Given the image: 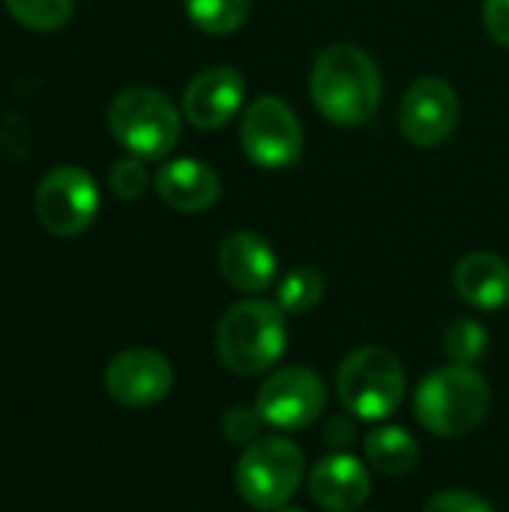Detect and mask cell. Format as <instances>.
<instances>
[{"label":"cell","instance_id":"cell-18","mask_svg":"<svg viewBox=\"0 0 509 512\" xmlns=\"http://www.w3.org/2000/svg\"><path fill=\"white\" fill-rule=\"evenodd\" d=\"M183 3L189 21L210 36H225L240 30L252 9V0H183Z\"/></svg>","mask_w":509,"mask_h":512},{"label":"cell","instance_id":"cell-3","mask_svg":"<svg viewBox=\"0 0 509 512\" xmlns=\"http://www.w3.org/2000/svg\"><path fill=\"white\" fill-rule=\"evenodd\" d=\"M492 405V387L474 366H441L429 372L414 393L417 423L438 438L474 432Z\"/></svg>","mask_w":509,"mask_h":512},{"label":"cell","instance_id":"cell-17","mask_svg":"<svg viewBox=\"0 0 509 512\" xmlns=\"http://www.w3.org/2000/svg\"><path fill=\"white\" fill-rule=\"evenodd\" d=\"M363 453L366 462L387 477H405L420 465V444L402 426H375L363 441Z\"/></svg>","mask_w":509,"mask_h":512},{"label":"cell","instance_id":"cell-6","mask_svg":"<svg viewBox=\"0 0 509 512\" xmlns=\"http://www.w3.org/2000/svg\"><path fill=\"white\" fill-rule=\"evenodd\" d=\"M177 105L153 87H126L108 105V129L138 159H162L180 141Z\"/></svg>","mask_w":509,"mask_h":512},{"label":"cell","instance_id":"cell-20","mask_svg":"<svg viewBox=\"0 0 509 512\" xmlns=\"http://www.w3.org/2000/svg\"><path fill=\"white\" fill-rule=\"evenodd\" d=\"M489 351V333L474 318H456L444 330V354L450 363L477 366Z\"/></svg>","mask_w":509,"mask_h":512},{"label":"cell","instance_id":"cell-4","mask_svg":"<svg viewBox=\"0 0 509 512\" xmlns=\"http://www.w3.org/2000/svg\"><path fill=\"white\" fill-rule=\"evenodd\" d=\"M405 393V366L381 345L354 348L336 369V396L342 408L363 423H381L396 414Z\"/></svg>","mask_w":509,"mask_h":512},{"label":"cell","instance_id":"cell-26","mask_svg":"<svg viewBox=\"0 0 509 512\" xmlns=\"http://www.w3.org/2000/svg\"><path fill=\"white\" fill-rule=\"evenodd\" d=\"M486 33L509 51V0H483Z\"/></svg>","mask_w":509,"mask_h":512},{"label":"cell","instance_id":"cell-7","mask_svg":"<svg viewBox=\"0 0 509 512\" xmlns=\"http://www.w3.org/2000/svg\"><path fill=\"white\" fill-rule=\"evenodd\" d=\"M240 150L264 171L294 168L303 156V126L279 96H258L240 117Z\"/></svg>","mask_w":509,"mask_h":512},{"label":"cell","instance_id":"cell-19","mask_svg":"<svg viewBox=\"0 0 509 512\" xmlns=\"http://www.w3.org/2000/svg\"><path fill=\"white\" fill-rule=\"evenodd\" d=\"M324 300V276L315 267H294L276 288V306L285 315H306Z\"/></svg>","mask_w":509,"mask_h":512},{"label":"cell","instance_id":"cell-27","mask_svg":"<svg viewBox=\"0 0 509 512\" xmlns=\"http://www.w3.org/2000/svg\"><path fill=\"white\" fill-rule=\"evenodd\" d=\"M276 512H306V510H300V507H291V504H288V507H282V510H276Z\"/></svg>","mask_w":509,"mask_h":512},{"label":"cell","instance_id":"cell-22","mask_svg":"<svg viewBox=\"0 0 509 512\" xmlns=\"http://www.w3.org/2000/svg\"><path fill=\"white\" fill-rule=\"evenodd\" d=\"M108 183H111V192L120 201H138L147 192V183H150L144 159H138V156L117 159L111 165V171H108Z\"/></svg>","mask_w":509,"mask_h":512},{"label":"cell","instance_id":"cell-2","mask_svg":"<svg viewBox=\"0 0 509 512\" xmlns=\"http://www.w3.org/2000/svg\"><path fill=\"white\" fill-rule=\"evenodd\" d=\"M285 345V312L267 300H240L216 324V357L240 378L267 375L282 360Z\"/></svg>","mask_w":509,"mask_h":512},{"label":"cell","instance_id":"cell-9","mask_svg":"<svg viewBox=\"0 0 509 512\" xmlns=\"http://www.w3.org/2000/svg\"><path fill=\"white\" fill-rule=\"evenodd\" d=\"M327 405V387L309 366H285L270 372L255 396V408L267 426L279 432L309 429Z\"/></svg>","mask_w":509,"mask_h":512},{"label":"cell","instance_id":"cell-1","mask_svg":"<svg viewBox=\"0 0 509 512\" xmlns=\"http://www.w3.org/2000/svg\"><path fill=\"white\" fill-rule=\"evenodd\" d=\"M309 96L324 120L333 126L369 123L384 96V78L378 63L357 45H327L309 72Z\"/></svg>","mask_w":509,"mask_h":512},{"label":"cell","instance_id":"cell-15","mask_svg":"<svg viewBox=\"0 0 509 512\" xmlns=\"http://www.w3.org/2000/svg\"><path fill=\"white\" fill-rule=\"evenodd\" d=\"M153 186H156V195L171 210H180V213H204L222 198L219 174L207 162L192 159V156L165 162L156 171Z\"/></svg>","mask_w":509,"mask_h":512},{"label":"cell","instance_id":"cell-12","mask_svg":"<svg viewBox=\"0 0 509 512\" xmlns=\"http://www.w3.org/2000/svg\"><path fill=\"white\" fill-rule=\"evenodd\" d=\"M246 99V78L234 66H210L183 90V117L204 132L234 120Z\"/></svg>","mask_w":509,"mask_h":512},{"label":"cell","instance_id":"cell-13","mask_svg":"<svg viewBox=\"0 0 509 512\" xmlns=\"http://www.w3.org/2000/svg\"><path fill=\"white\" fill-rule=\"evenodd\" d=\"M372 492L369 468L351 453H330L309 471V498L324 512H357Z\"/></svg>","mask_w":509,"mask_h":512},{"label":"cell","instance_id":"cell-8","mask_svg":"<svg viewBox=\"0 0 509 512\" xmlns=\"http://www.w3.org/2000/svg\"><path fill=\"white\" fill-rule=\"evenodd\" d=\"M33 210L39 225L54 237H78L90 228L99 213L96 180L78 165L51 168L33 195Z\"/></svg>","mask_w":509,"mask_h":512},{"label":"cell","instance_id":"cell-21","mask_svg":"<svg viewBox=\"0 0 509 512\" xmlns=\"http://www.w3.org/2000/svg\"><path fill=\"white\" fill-rule=\"evenodd\" d=\"M6 9L27 30L51 33L72 18L75 0H6Z\"/></svg>","mask_w":509,"mask_h":512},{"label":"cell","instance_id":"cell-5","mask_svg":"<svg viewBox=\"0 0 509 512\" xmlns=\"http://www.w3.org/2000/svg\"><path fill=\"white\" fill-rule=\"evenodd\" d=\"M306 474L303 450L282 435H267L243 447L234 471L237 495L258 512H276L291 504Z\"/></svg>","mask_w":509,"mask_h":512},{"label":"cell","instance_id":"cell-14","mask_svg":"<svg viewBox=\"0 0 509 512\" xmlns=\"http://www.w3.org/2000/svg\"><path fill=\"white\" fill-rule=\"evenodd\" d=\"M219 273L240 294H264L279 273V261L267 237L258 231H234L219 246Z\"/></svg>","mask_w":509,"mask_h":512},{"label":"cell","instance_id":"cell-25","mask_svg":"<svg viewBox=\"0 0 509 512\" xmlns=\"http://www.w3.org/2000/svg\"><path fill=\"white\" fill-rule=\"evenodd\" d=\"M321 438H324V444H327L330 450H336V453L348 450V447L357 441V417L348 414V411H345V414H333V417L324 423Z\"/></svg>","mask_w":509,"mask_h":512},{"label":"cell","instance_id":"cell-23","mask_svg":"<svg viewBox=\"0 0 509 512\" xmlns=\"http://www.w3.org/2000/svg\"><path fill=\"white\" fill-rule=\"evenodd\" d=\"M261 426H267V423H264V417L258 414L255 405L252 408L249 405H234L222 417V435L231 444H240V447H249L252 441H258L261 438Z\"/></svg>","mask_w":509,"mask_h":512},{"label":"cell","instance_id":"cell-16","mask_svg":"<svg viewBox=\"0 0 509 512\" xmlns=\"http://www.w3.org/2000/svg\"><path fill=\"white\" fill-rule=\"evenodd\" d=\"M453 288L468 306L498 312L509 306V264L495 252H471L453 267Z\"/></svg>","mask_w":509,"mask_h":512},{"label":"cell","instance_id":"cell-10","mask_svg":"<svg viewBox=\"0 0 509 512\" xmlns=\"http://www.w3.org/2000/svg\"><path fill=\"white\" fill-rule=\"evenodd\" d=\"M459 117H462L459 93L453 90L447 78H438V75L417 78L405 90L402 105H399V129L405 141L423 150L444 144L456 132Z\"/></svg>","mask_w":509,"mask_h":512},{"label":"cell","instance_id":"cell-11","mask_svg":"<svg viewBox=\"0 0 509 512\" xmlns=\"http://www.w3.org/2000/svg\"><path fill=\"white\" fill-rule=\"evenodd\" d=\"M174 387L168 357L153 348H126L105 366V390L117 405L150 408L159 405Z\"/></svg>","mask_w":509,"mask_h":512},{"label":"cell","instance_id":"cell-24","mask_svg":"<svg viewBox=\"0 0 509 512\" xmlns=\"http://www.w3.org/2000/svg\"><path fill=\"white\" fill-rule=\"evenodd\" d=\"M423 512H495V507L489 501H483L480 495L474 492H465V489H447V492H438L426 501Z\"/></svg>","mask_w":509,"mask_h":512}]
</instances>
